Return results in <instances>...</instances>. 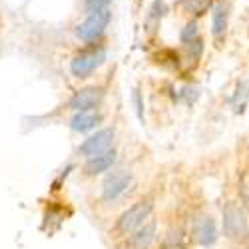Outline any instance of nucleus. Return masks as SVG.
Masks as SVG:
<instances>
[{"label":"nucleus","mask_w":249,"mask_h":249,"mask_svg":"<svg viewBox=\"0 0 249 249\" xmlns=\"http://www.w3.org/2000/svg\"><path fill=\"white\" fill-rule=\"evenodd\" d=\"M221 233L227 241H249V217L247 210L237 201H225L221 207Z\"/></svg>","instance_id":"f257e3e1"},{"label":"nucleus","mask_w":249,"mask_h":249,"mask_svg":"<svg viewBox=\"0 0 249 249\" xmlns=\"http://www.w3.org/2000/svg\"><path fill=\"white\" fill-rule=\"evenodd\" d=\"M152 215H154V199L143 197L118 215V219L114 223V233L118 237H126L134 230H138L140 225L146 223Z\"/></svg>","instance_id":"f03ea898"},{"label":"nucleus","mask_w":249,"mask_h":249,"mask_svg":"<svg viewBox=\"0 0 249 249\" xmlns=\"http://www.w3.org/2000/svg\"><path fill=\"white\" fill-rule=\"evenodd\" d=\"M132 188H134L132 172L126 170V168H118V170L112 168L108 172V176L104 178V181H102L100 199H102V203H106V205H114L120 199L126 197Z\"/></svg>","instance_id":"7ed1b4c3"},{"label":"nucleus","mask_w":249,"mask_h":249,"mask_svg":"<svg viewBox=\"0 0 249 249\" xmlns=\"http://www.w3.org/2000/svg\"><path fill=\"white\" fill-rule=\"evenodd\" d=\"M112 20V12L110 8H100V10H92L88 14V18L84 22H80L76 26V36L82 40V42H96L104 36L108 24Z\"/></svg>","instance_id":"20e7f679"},{"label":"nucleus","mask_w":249,"mask_h":249,"mask_svg":"<svg viewBox=\"0 0 249 249\" xmlns=\"http://www.w3.org/2000/svg\"><path fill=\"white\" fill-rule=\"evenodd\" d=\"M104 62H106V50L102 46H94V48H88L84 52L76 54L72 60H70V72L74 78L78 80H84V78H90Z\"/></svg>","instance_id":"39448f33"},{"label":"nucleus","mask_w":249,"mask_h":249,"mask_svg":"<svg viewBox=\"0 0 249 249\" xmlns=\"http://www.w3.org/2000/svg\"><path fill=\"white\" fill-rule=\"evenodd\" d=\"M114 138H116V130L114 128H102V130H96L94 134H90L84 142L80 143L76 148L78 156L82 158H92L96 154H102L112 148L114 143Z\"/></svg>","instance_id":"423d86ee"},{"label":"nucleus","mask_w":249,"mask_h":249,"mask_svg":"<svg viewBox=\"0 0 249 249\" xmlns=\"http://www.w3.org/2000/svg\"><path fill=\"white\" fill-rule=\"evenodd\" d=\"M104 88L102 86H86L72 94L68 100V108L72 112H86V110H98L104 102Z\"/></svg>","instance_id":"0eeeda50"},{"label":"nucleus","mask_w":249,"mask_h":249,"mask_svg":"<svg viewBox=\"0 0 249 249\" xmlns=\"http://www.w3.org/2000/svg\"><path fill=\"white\" fill-rule=\"evenodd\" d=\"M158 237V221L150 217L143 225L124 237V249H150Z\"/></svg>","instance_id":"6e6552de"},{"label":"nucleus","mask_w":249,"mask_h":249,"mask_svg":"<svg viewBox=\"0 0 249 249\" xmlns=\"http://www.w3.org/2000/svg\"><path fill=\"white\" fill-rule=\"evenodd\" d=\"M194 239L201 247H213L219 239V230H217V221L212 215H199L194 221Z\"/></svg>","instance_id":"1a4fd4ad"},{"label":"nucleus","mask_w":249,"mask_h":249,"mask_svg":"<svg viewBox=\"0 0 249 249\" xmlns=\"http://www.w3.org/2000/svg\"><path fill=\"white\" fill-rule=\"evenodd\" d=\"M118 161V152L114 148L102 152V154H96L92 158H86V163H84V176L88 178H96V176H102V174H108Z\"/></svg>","instance_id":"9d476101"},{"label":"nucleus","mask_w":249,"mask_h":249,"mask_svg":"<svg viewBox=\"0 0 249 249\" xmlns=\"http://www.w3.org/2000/svg\"><path fill=\"white\" fill-rule=\"evenodd\" d=\"M102 122H104V116L100 112L86 110V112H74V116L68 122V126L76 134H88V132H94Z\"/></svg>","instance_id":"9b49d317"},{"label":"nucleus","mask_w":249,"mask_h":249,"mask_svg":"<svg viewBox=\"0 0 249 249\" xmlns=\"http://www.w3.org/2000/svg\"><path fill=\"white\" fill-rule=\"evenodd\" d=\"M230 14H231V4L227 0H219L212 12V34L215 38H221L230 24Z\"/></svg>","instance_id":"f8f14e48"},{"label":"nucleus","mask_w":249,"mask_h":249,"mask_svg":"<svg viewBox=\"0 0 249 249\" xmlns=\"http://www.w3.org/2000/svg\"><path fill=\"white\" fill-rule=\"evenodd\" d=\"M181 6L185 12H190L194 16H201L210 10L212 0H181Z\"/></svg>","instance_id":"ddd939ff"},{"label":"nucleus","mask_w":249,"mask_h":249,"mask_svg":"<svg viewBox=\"0 0 249 249\" xmlns=\"http://www.w3.org/2000/svg\"><path fill=\"white\" fill-rule=\"evenodd\" d=\"M160 249H185V245H183V233L179 230L168 231V235L163 237Z\"/></svg>","instance_id":"4468645a"},{"label":"nucleus","mask_w":249,"mask_h":249,"mask_svg":"<svg viewBox=\"0 0 249 249\" xmlns=\"http://www.w3.org/2000/svg\"><path fill=\"white\" fill-rule=\"evenodd\" d=\"M165 0H154V4L150 6V12H148V24H160V20L163 18L165 14Z\"/></svg>","instance_id":"2eb2a0df"},{"label":"nucleus","mask_w":249,"mask_h":249,"mask_svg":"<svg viewBox=\"0 0 249 249\" xmlns=\"http://www.w3.org/2000/svg\"><path fill=\"white\" fill-rule=\"evenodd\" d=\"M237 196H239L241 205L249 212V172L243 174V176L239 178V183H237Z\"/></svg>","instance_id":"dca6fc26"},{"label":"nucleus","mask_w":249,"mask_h":249,"mask_svg":"<svg viewBox=\"0 0 249 249\" xmlns=\"http://www.w3.org/2000/svg\"><path fill=\"white\" fill-rule=\"evenodd\" d=\"M183 46H185V50H188V58H192V60H199L201 54H203V38H201V36H196L194 40L185 42Z\"/></svg>","instance_id":"f3484780"},{"label":"nucleus","mask_w":249,"mask_h":249,"mask_svg":"<svg viewBox=\"0 0 249 249\" xmlns=\"http://www.w3.org/2000/svg\"><path fill=\"white\" fill-rule=\"evenodd\" d=\"M247 98H249V82H239V86H237V90H235V96H233V106H235V110H243Z\"/></svg>","instance_id":"a211bd4d"},{"label":"nucleus","mask_w":249,"mask_h":249,"mask_svg":"<svg viewBox=\"0 0 249 249\" xmlns=\"http://www.w3.org/2000/svg\"><path fill=\"white\" fill-rule=\"evenodd\" d=\"M196 36H199V32H197V22H188L183 26V30H181V34H179V40H181V44H185V42H190V40H194Z\"/></svg>","instance_id":"6ab92c4d"},{"label":"nucleus","mask_w":249,"mask_h":249,"mask_svg":"<svg viewBox=\"0 0 249 249\" xmlns=\"http://www.w3.org/2000/svg\"><path fill=\"white\" fill-rule=\"evenodd\" d=\"M132 104H134V110L138 114V120L143 122V100H142V94L138 88L132 92Z\"/></svg>","instance_id":"aec40b11"},{"label":"nucleus","mask_w":249,"mask_h":249,"mask_svg":"<svg viewBox=\"0 0 249 249\" xmlns=\"http://www.w3.org/2000/svg\"><path fill=\"white\" fill-rule=\"evenodd\" d=\"M112 0H86V8L88 12L92 10H100V8H108Z\"/></svg>","instance_id":"412c9836"}]
</instances>
